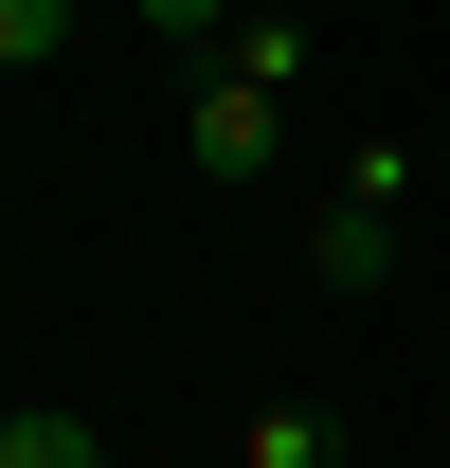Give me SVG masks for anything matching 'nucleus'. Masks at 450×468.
<instances>
[{"label": "nucleus", "instance_id": "f257e3e1", "mask_svg": "<svg viewBox=\"0 0 450 468\" xmlns=\"http://www.w3.org/2000/svg\"><path fill=\"white\" fill-rule=\"evenodd\" d=\"M396 198H414V144H360V163H342V198L306 217V289H342V306L379 289V271H396Z\"/></svg>", "mask_w": 450, "mask_h": 468}, {"label": "nucleus", "instance_id": "f03ea898", "mask_svg": "<svg viewBox=\"0 0 450 468\" xmlns=\"http://www.w3.org/2000/svg\"><path fill=\"white\" fill-rule=\"evenodd\" d=\"M271 144H288V72H252V55H198L180 163H198V180H271Z\"/></svg>", "mask_w": 450, "mask_h": 468}, {"label": "nucleus", "instance_id": "7ed1b4c3", "mask_svg": "<svg viewBox=\"0 0 450 468\" xmlns=\"http://www.w3.org/2000/svg\"><path fill=\"white\" fill-rule=\"evenodd\" d=\"M0 468H109L91 414H0Z\"/></svg>", "mask_w": 450, "mask_h": 468}, {"label": "nucleus", "instance_id": "20e7f679", "mask_svg": "<svg viewBox=\"0 0 450 468\" xmlns=\"http://www.w3.org/2000/svg\"><path fill=\"white\" fill-rule=\"evenodd\" d=\"M234 451H252V468H342V451H325V414H252Z\"/></svg>", "mask_w": 450, "mask_h": 468}, {"label": "nucleus", "instance_id": "39448f33", "mask_svg": "<svg viewBox=\"0 0 450 468\" xmlns=\"http://www.w3.org/2000/svg\"><path fill=\"white\" fill-rule=\"evenodd\" d=\"M55 37H72V0H0V72H37Z\"/></svg>", "mask_w": 450, "mask_h": 468}, {"label": "nucleus", "instance_id": "423d86ee", "mask_svg": "<svg viewBox=\"0 0 450 468\" xmlns=\"http://www.w3.org/2000/svg\"><path fill=\"white\" fill-rule=\"evenodd\" d=\"M145 18H163L180 55H217V37H234V18H252V0H145Z\"/></svg>", "mask_w": 450, "mask_h": 468}]
</instances>
